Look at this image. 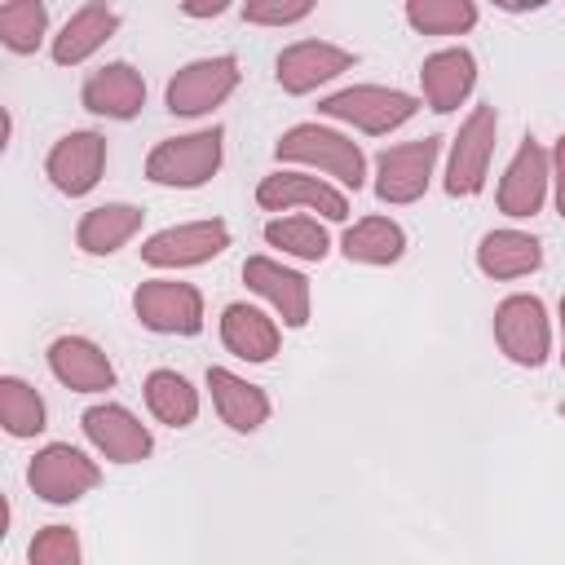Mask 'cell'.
<instances>
[{"instance_id":"1","label":"cell","mask_w":565,"mask_h":565,"mask_svg":"<svg viewBox=\"0 0 565 565\" xmlns=\"http://www.w3.org/2000/svg\"><path fill=\"white\" fill-rule=\"evenodd\" d=\"M274 154L282 163H305V168H318L327 177H335L344 190H362L366 181V154L353 137L335 132V128H322V124H296L278 137Z\"/></svg>"},{"instance_id":"2","label":"cell","mask_w":565,"mask_h":565,"mask_svg":"<svg viewBox=\"0 0 565 565\" xmlns=\"http://www.w3.org/2000/svg\"><path fill=\"white\" fill-rule=\"evenodd\" d=\"M221 154H225V132L212 124V128H199V132L159 141V146L146 154V177H150L154 185L194 190V185H203V181L216 177Z\"/></svg>"},{"instance_id":"3","label":"cell","mask_w":565,"mask_h":565,"mask_svg":"<svg viewBox=\"0 0 565 565\" xmlns=\"http://www.w3.org/2000/svg\"><path fill=\"white\" fill-rule=\"evenodd\" d=\"M415 110H419V97H411L402 88H380V84H349V88L318 102V115L340 119L349 128H362L371 137H384V132L402 128Z\"/></svg>"},{"instance_id":"4","label":"cell","mask_w":565,"mask_h":565,"mask_svg":"<svg viewBox=\"0 0 565 565\" xmlns=\"http://www.w3.org/2000/svg\"><path fill=\"white\" fill-rule=\"evenodd\" d=\"M494 137H499L494 106H472L468 119L459 124L455 141H450V163H446V194L450 199L481 194L486 172H490V154H494Z\"/></svg>"},{"instance_id":"5","label":"cell","mask_w":565,"mask_h":565,"mask_svg":"<svg viewBox=\"0 0 565 565\" xmlns=\"http://www.w3.org/2000/svg\"><path fill=\"white\" fill-rule=\"evenodd\" d=\"M494 340H499L508 362L530 366V371L543 366L547 353H552V327H547L543 300L525 296V291L499 300V309H494Z\"/></svg>"},{"instance_id":"6","label":"cell","mask_w":565,"mask_h":565,"mask_svg":"<svg viewBox=\"0 0 565 565\" xmlns=\"http://www.w3.org/2000/svg\"><path fill=\"white\" fill-rule=\"evenodd\" d=\"M97 481H102V468L84 450H75L71 441H49L44 450H35V459L26 468V486L44 503H75Z\"/></svg>"},{"instance_id":"7","label":"cell","mask_w":565,"mask_h":565,"mask_svg":"<svg viewBox=\"0 0 565 565\" xmlns=\"http://www.w3.org/2000/svg\"><path fill=\"white\" fill-rule=\"evenodd\" d=\"M437 154H441V137H419V141L380 150L375 154V199L380 203H415L433 181Z\"/></svg>"},{"instance_id":"8","label":"cell","mask_w":565,"mask_h":565,"mask_svg":"<svg viewBox=\"0 0 565 565\" xmlns=\"http://www.w3.org/2000/svg\"><path fill=\"white\" fill-rule=\"evenodd\" d=\"M132 309H137V322L159 335H194L203 327V296L194 282L150 278L137 287Z\"/></svg>"},{"instance_id":"9","label":"cell","mask_w":565,"mask_h":565,"mask_svg":"<svg viewBox=\"0 0 565 565\" xmlns=\"http://www.w3.org/2000/svg\"><path fill=\"white\" fill-rule=\"evenodd\" d=\"M225 247H230V225L221 216H207V221H185V225H168L150 234L141 243V260L154 269H185V265H203L221 256Z\"/></svg>"},{"instance_id":"10","label":"cell","mask_w":565,"mask_h":565,"mask_svg":"<svg viewBox=\"0 0 565 565\" xmlns=\"http://www.w3.org/2000/svg\"><path fill=\"white\" fill-rule=\"evenodd\" d=\"M238 88V57L221 53V57H199L190 66H181L168 79V110L172 115H207L212 106H221L230 93Z\"/></svg>"},{"instance_id":"11","label":"cell","mask_w":565,"mask_h":565,"mask_svg":"<svg viewBox=\"0 0 565 565\" xmlns=\"http://www.w3.org/2000/svg\"><path fill=\"white\" fill-rule=\"evenodd\" d=\"M84 437L97 446V455H106L110 463H141L154 450L150 428L119 402H97L84 411Z\"/></svg>"},{"instance_id":"12","label":"cell","mask_w":565,"mask_h":565,"mask_svg":"<svg viewBox=\"0 0 565 565\" xmlns=\"http://www.w3.org/2000/svg\"><path fill=\"white\" fill-rule=\"evenodd\" d=\"M256 203L265 212H291V207H309L327 221H344L349 216V199L344 190L327 185L322 177H309V172H269L260 177L256 185Z\"/></svg>"},{"instance_id":"13","label":"cell","mask_w":565,"mask_h":565,"mask_svg":"<svg viewBox=\"0 0 565 565\" xmlns=\"http://www.w3.org/2000/svg\"><path fill=\"white\" fill-rule=\"evenodd\" d=\"M102 168H106V137L102 132H88V128L57 137L53 150H49V159H44L49 181L62 194H71V199L88 194L102 181Z\"/></svg>"},{"instance_id":"14","label":"cell","mask_w":565,"mask_h":565,"mask_svg":"<svg viewBox=\"0 0 565 565\" xmlns=\"http://www.w3.org/2000/svg\"><path fill=\"white\" fill-rule=\"evenodd\" d=\"M353 66V53L331 44V40H300V44H287L274 62V75H278V88L300 97V93H313L318 84L344 75Z\"/></svg>"},{"instance_id":"15","label":"cell","mask_w":565,"mask_h":565,"mask_svg":"<svg viewBox=\"0 0 565 565\" xmlns=\"http://www.w3.org/2000/svg\"><path fill=\"white\" fill-rule=\"evenodd\" d=\"M547 181H552V154L534 137H525L516 146L508 172L499 177V212L516 216V221L534 216L543 207V199H547Z\"/></svg>"},{"instance_id":"16","label":"cell","mask_w":565,"mask_h":565,"mask_svg":"<svg viewBox=\"0 0 565 565\" xmlns=\"http://www.w3.org/2000/svg\"><path fill=\"white\" fill-rule=\"evenodd\" d=\"M243 282L282 318V327H305L309 322V278L269 260V256H247L243 260Z\"/></svg>"},{"instance_id":"17","label":"cell","mask_w":565,"mask_h":565,"mask_svg":"<svg viewBox=\"0 0 565 565\" xmlns=\"http://www.w3.org/2000/svg\"><path fill=\"white\" fill-rule=\"evenodd\" d=\"M477 84V57L468 49H437L424 57L419 66V88H424V102L428 110L437 115H450L459 102H468Z\"/></svg>"},{"instance_id":"18","label":"cell","mask_w":565,"mask_h":565,"mask_svg":"<svg viewBox=\"0 0 565 565\" xmlns=\"http://www.w3.org/2000/svg\"><path fill=\"white\" fill-rule=\"evenodd\" d=\"M84 106L106 119H132L146 106V79L128 62H106L84 79Z\"/></svg>"},{"instance_id":"19","label":"cell","mask_w":565,"mask_h":565,"mask_svg":"<svg viewBox=\"0 0 565 565\" xmlns=\"http://www.w3.org/2000/svg\"><path fill=\"white\" fill-rule=\"evenodd\" d=\"M49 371H53L66 388H75V393L115 388V366H110V358H106L93 340H84V335H57V340L49 344Z\"/></svg>"},{"instance_id":"20","label":"cell","mask_w":565,"mask_h":565,"mask_svg":"<svg viewBox=\"0 0 565 565\" xmlns=\"http://www.w3.org/2000/svg\"><path fill=\"white\" fill-rule=\"evenodd\" d=\"M207 393L212 406L221 415V424H230L234 433H256L269 419V397L265 388L247 384L243 375H234L230 366H207Z\"/></svg>"},{"instance_id":"21","label":"cell","mask_w":565,"mask_h":565,"mask_svg":"<svg viewBox=\"0 0 565 565\" xmlns=\"http://www.w3.org/2000/svg\"><path fill=\"white\" fill-rule=\"evenodd\" d=\"M543 265V243L525 230H490L481 243H477V269L494 282H508V278H525Z\"/></svg>"},{"instance_id":"22","label":"cell","mask_w":565,"mask_h":565,"mask_svg":"<svg viewBox=\"0 0 565 565\" xmlns=\"http://www.w3.org/2000/svg\"><path fill=\"white\" fill-rule=\"evenodd\" d=\"M119 26V13L110 4H79L62 31L53 35V62L57 66H79L84 57H93Z\"/></svg>"},{"instance_id":"23","label":"cell","mask_w":565,"mask_h":565,"mask_svg":"<svg viewBox=\"0 0 565 565\" xmlns=\"http://www.w3.org/2000/svg\"><path fill=\"white\" fill-rule=\"evenodd\" d=\"M221 340L243 362H269L278 353V344H282L278 322L265 309L243 305V300L238 305H225V313H221Z\"/></svg>"},{"instance_id":"24","label":"cell","mask_w":565,"mask_h":565,"mask_svg":"<svg viewBox=\"0 0 565 565\" xmlns=\"http://www.w3.org/2000/svg\"><path fill=\"white\" fill-rule=\"evenodd\" d=\"M141 207H132V203H97V207H88L84 216H79V225H75V243H79V252H88V256H110V252H119L137 230H141Z\"/></svg>"},{"instance_id":"25","label":"cell","mask_w":565,"mask_h":565,"mask_svg":"<svg viewBox=\"0 0 565 565\" xmlns=\"http://www.w3.org/2000/svg\"><path fill=\"white\" fill-rule=\"evenodd\" d=\"M340 252L353 265H393L406 252V230L397 221H388V216H366V221L344 230Z\"/></svg>"},{"instance_id":"26","label":"cell","mask_w":565,"mask_h":565,"mask_svg":"<svg viewBox=\"0 0 565 565\" xmlns=\"http://www.w3.org/2000/svg\"><path fill=\"white\" fill-rule=\"evenodd\" d=\"M141 388H146V406H150V415H154L159 424H168V428H185V424H194V415H199V393L190 388L185 375L159 366V371L146 375Z\"/></svg>"},{"instance_id":"27","label":"cell","mask_w":565,"mask_h":565,"mask_svg":"<svg viewBox=\"0 0 565 565\" xmlns=\"http://www.w3.org/2000/svg\"><path fill=\"white\" fill-rule=\"evenodd\" d=\"M406 22L419 35H463L477 26L472 0H406Z\"/></svg>"},{"instance_id":"28","label":"cell","mask_w":565,"mask_h":565,"mask_svg":"<svg viewBox=\"0 0 565 565\" xmlns=\"http://www.w3.org/2000/svg\"><path fill=\"white\" fill-rule=\"evenodd\" d=\"M265 243L296 256V260H322L331 252V238L327 230L313 221V216H278L265 225Z\"/></svg>"},{"instance_id":"29","label":"cell","mask_w":565,"mask_h":565,"mask_svg":"<svg viewBox=\"0 0 565 565\" xmlns=\"http://www.w3.org/2000/svg\"><path fill=\"white\" fill-rule=\"evenodd\" d=\"M0 419H4V433L9 437H35V433H44V402H40V393L26 380L4 375L0 380Z\"/></svg>"},{"instance_id":"30","label":"cell","mask_w":565,"mask_h":565,"mask_svg":"<svg viewBox=\"0 0 565 565\" xmlns=\"http://www.w3.org/2000/svg\"><path fill=\"white\" fill-rule=\"evenodd\" d=\"M49 31V9L40 0H9L0 4V40L9 53H35Z\"/></svg>"},{"instance_id":"31","label":"cell","mask_w":565,"mask_h":565,"mask_svg":"<svg viewBox=\"0 0 565 565\" xmlns=\"http://www.w3.org/2000/svg\"><path fill=\"white\" fill-rule=\"evenodd\" d=\"M31 565H84L79 561V539L71 525H44L31 539Z\"/></svg>"},{"instance_id":"32","label":"cell","mask_w":565,"mask_h":565,"mask_svg":"<svg viewBox=\"0 0 565 565\" xmlns=\"http://www.w3.org/2000/svg\"><path fill=\"white\" fill-rule=\"evenodd\" d=\"M309 13H313L309 0H252V4H243V18L256 26H291V22H305Z\"/></svg>"},{"instance_id":"33","label":"cell","mask_w":565,"mask_h":565,"mask_svg":"<svg viewBox=\"0 0 565 565\" xmlns=\"http://www.w3.org/2000/svg\"><path fill=\"white\" fill-rule=\"evenodd\" d=\"M552 185H556V212L565 216V137L552 150Z\"/></svg>"},{"instance_id":"34","label":"cell","mask_w":565,"mask_h":565,"mask_svg":"<svg viewBox=\"0 0 565 565\" xmlns=\"http://www.w3.org/2000/svg\"><path fill=\"white\" fill-rule=\"evenodd\" d=\"M181 13H185V18H216V13H225V0H212V4H181Z\"/></svg>"},{"instance_id":"35","label":"cell","mask_w":565,"mask_h":565,"mask_svg":"<svg viewBox=\"0 0 565 565\" xmlns=\"http://www.w3.org/2000/svg\"><path fill=\"white\" fill-rule=\"evenodd\" d=\"M561 366H565V296H561Z\"/></svg>"}]
</instances>
